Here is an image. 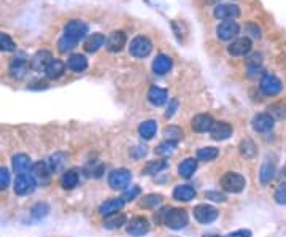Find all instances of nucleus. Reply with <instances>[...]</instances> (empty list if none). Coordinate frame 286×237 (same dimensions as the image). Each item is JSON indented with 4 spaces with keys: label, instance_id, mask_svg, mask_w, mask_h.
<instances>
[{
    "label": "nucleus",
    "instance_id": "nucleus-1",
    "mask_svg": "<svg viewBox=\"0 0 286 237\" xmlns=\"http://www.w3.org/2000/svg\"><path fill=\"white\" fill-rule=\"evenodd\" d=\"M245 186H246L245 177L237 174V172H228L221 177V188L228 193L238 194V193L243 191Z\"/></svg>",
    "mask_w": 286,
    "mask_h": 237
},
{
    "label": "nucleus",
    "instance_id": "nucleus-2",
    "mask_svg": "<svg viewBox=\"0 0 286 237\" xmlns=\"http://www.w3.org/2000/svg\"><path fill=\"white\" fill-rule=\"evenodd\" d=\"M188 221H189V217L185 209H169L165 213V218H164L165 226L173 231L186 228Z\"/></svg>",
    "mask_w": 286,
    "mask_h": 237
},
{
    "label": "nucleus",
    "instance_id": "nucleus-3",
    "mask_svg": "<svg viewBox=\"0 0 286 237\" xmlns=\"http://www.w3.org/2000/svg\"><path fill=\"white\" fill-rule=\"evenodd\" d=\"M151 51H153V43L148 37H145V35H137V37L130 42L129 53L137 59H143V57L150 56Z\"/></svg>",
    "mask_w": 286,
    "mask_h": 237
},
{
    "label": "nucleus",
    "instance_id": "nucleus-4",
    "mask_svg": "<svg viewBox=\"0 0 286 237\" xmlns=\"http://www.w3.org/2000/svg\"><path fill=\"white\" fill-rule=\"evenodd\" d=\"M88 32H89L88 24H86V22L80 21V19L68 21L65 24V27H64V35H67V37H70V39H74L78 43L86 37Z\"/></svg>",
    "mask_w": 286,
    "mask_h": 237
},
{
    "label": "nucleus",
    "instance_id": "nucleus-5",
    "mask_svg": "<svg viewBox=\"0 0 286 237\" xmlns=\"http://www.w3.org/2000/svg\"><path fill=\"white\" fill-rule=\"evenodd\" d=\"M259 89L262 91V94H266V96H277L283 89V83L275 75L264 74L259 81Z\"/></svg>",
    "mask_w": 286,
    "mask_h": 237
},
{
    "label": "nucleus",
    "instance_id": "nucleus-6",
    "mask_svg": "<svg viewBox=\"0 0 286 237\" xmlns=\"http://www.w3.org/2000/svg\"><path fill=\"white\" fill-rule=\"evenodd\" d=\"M132 180V174L127 169H115L109 175V185L113 189H126Z\"/></svg>",
    "mask_w": 286,
    "mask_h": 237
},
{
    "label": "nucleus",
    "instance_id": "nucleus-7",
    "mask_svg": "<svg viewBox=\"0 0 286 237\" xmlns=\"http://www.w3.org/2000/svg\"><path fill=\"white\" fill-rule=\"evenodd\" d=\"M220 212L213 206L208 204H199L194 207V218L202 224H210L218 218Z\"/></svg>",
    "mask_w": 286,
    "mask_h": 237
},
{
    "label": "nucleus",
    "instance_id": "nucleus-8",
    "mask_svg": "<svg viewBox=\"0 0 286 237\" xmlns=\"http://www.w3.org/2000/svg\"><path fill=\"white\" fill-rule=\"evenodd\" d=\"M151 224L148 221V218L145 217H134L127 223V234H130L132 237H143L145 234L150 232Z\"/></svg>",
    "mask_w": 286,
    "mask_h": 237
},
{
    "label": "nucleus",
    "instance_id": "nucleus-9",
    "mask_svg": "<svg viewBox=\"0 0 286 237\" xmlns=\"http://www.w3.org/2000/svg\"><path fill=\"white\" fill-rule=\"evenodd\" d=\"M35 186V179L30 175V174H22V175H18L16 180H15V193L19 194V196H26V194H30L33 193Z\"/></svg>",
    "mask_w": 286,
    "mask_h": 237
},
{
    "label": "nucleus",
    "instance_id": "nucleus-10",
    "mask_svg": "<svg viewBox=\"0 0 286 237\" xmlns=\"http://www.w3.org/2000/svg\"><path fill=\"white\" fill-rule=\"evenodd\" d=\"M213 15L217 19L223 21H234L235 18L240 16V8L234 4H220L214 7Z\"/></svg>",
    "mask_w": 286,
    "mask_h": 237
},
{
    "label": "nucleus",
    "instance_id": "nucleus-11",
    "mask_svg": "<svg viewBox=\"0 0 286 237\" xmlns=\"http://www.w3.org/2000/svg\"><path fill=\"white\" fill-rule=\"evenodd\" d=\"M127 37L124 30H113L105 40V46L110 53H119L126 46Z\"/></svg>",
    "mask_w": 286,
    "mask_h": 237
},
{
    "label": "nucleus",
    "instance_id": "nucleus-12",
    "mask_svg": "<svg viewBox=\"0 0 286 237\" xmlns=\"http://www.w3.org/2000/svg\"><path fill=\"white\" fill-rule=\"evenodd\" d=\"M29 61H27V57H24V56H16L13 61L10 62V67H8V72L10 75L16 78V80H21L26 77V74L29 72Z\"/></svg>",
    "mask_w": 286,
    "mask_h": 237
},
{
    "label": "nucleus",
    "instance_id": "nucleus-13",
    "mask_svg": "<svg viewBox=\"0 0 286 237\" xmlns=\"http://www.w3.org/2000/svg\"><path fill=\"white\" fill-rule=\"evenodd\" d=\"M238 32H240V26H238L235 21H223L221 24L217 27L218 39L224 40V42L235 39L238 35Z\"/></svg>",
    "mask_w": 286,
    "mask_h": 237
},
{
    "label": "nucleus",
    "instance_id": "nucleus-14",
    "mask_svg": "<svg viewBox=\"0 0 286 237\" xmlns=\"http://www.w3.org/2000/svg\"><path fill=\"white\" fill-rule=\"evenodd\" d=\"M51 59H53V54L51 51H48V50H40L35 53L32 57H30V69L32 70H37V72H45V69L46 65L51 62Z\"/></svg>",
    "mask_w": 286,
    "mask_h": 237
},
{
    "label": "nucleus",
    "instance_id": "nucleus-15",
    "mask_svg": "<svg viewBox=\"0 0 286 237\" xmlns=\"http://www.w3.org/2000/svg\"><path fill=\"white\" fill-rule=\"evenodd\" d=\"M252 40L248 37H240V39H235L231 45H229V54L232 56H246L249 51H252Z\"/></svg>",
    "mask_w": 286,
    "mask_h": 237
},
{
    "label": "nucleus",
    "instance_id": "nucleus-16",
    "mask_svg": "<svg viewBox=\"0 0 286 237\" xmlns=\"http://www.w3.org/2000/svg\"><path fill=\"white\" fill-rule=\"evenodd\" d=\"M252 126L256 132L264 134V132H269L273 129V120L267 113H258L252 120Z\"/></svg>",
    "mask_w": 286,
    "mask_h": 237
},
{
    "label": "nucleus",
    "instance_id": "nucleus-17",
    "mask_svg": "<svg viewBox=\"0 0 286 237\" xmlns=\"http://www.w3.org/2000/svg\"><path fill=\"white\" fill-rule=\"evenodd\" d=\"M213 118L207 113H200L196 115L193 118V121H191V126H193V131L194 132H210V129L213 126Z\"/></svg>",
    "mask_w": 286,
    "mask_h": 237
},
{
    "label": "nucleus",
    "instance_id": "nucleus-18",
    "mask_svg": "<svg viewBox=\"0 0 286 237\" xmlns=\"http://www.w3.org/2000/svg\"><path fill=\"white\" fill-rule=\"evenodd\" d=\"M210 136L214 140H226L232 136V126L229 123L224 121H214L211 129H210Z\"/></svg>",
    "mask_w": 286,
    "mask_h": 237
},
{
    "label": "nucleus",
    "instance_id": "nucleus-19",
    "mask_svg": "<svg viewBox=\"0 0 286 237\" xmlns=\"http://www.w3.org/2000/svg\"><path fill=\"white\" fill-rule=\"evenodd\" d=\"M30 172H32L30 175L35 179V182H42V183H46L51 177V169H50V165H48V162H45V161L35 162L32 165Z\"/></svg>",
    "mask_w": 286,
    "mask_h": 237
},
{
    "label": "nucleus",
    "instance_id": "nucleus-20",
    "mask_svg": "<svg viewBox=\"0 0 286 237\" xmlns=\"http://www.w3.org/2000/svg\"><path fill=\"white\" fill-rule=\"evenodd\" d=\"M124 200L123 197H113V199H109L105 200V202L99 207V213L102 217H109V215H113V213L119 212L123 207H124Z\"/></svg>",
    "mask_w": 286,
    "mask_h": 237
},
{
    "label": "nucleus",
    "instance_id": "nucleus-21",
    "mask_svg": "<svg viewBox=\"0 0 286 237\" xmlns=\"http://www.w3.org/2000/svg\"><path fill=\"white\" fill-rule=\"evenodd\" d=\"M172 69V57L167 54H158L153 61V72L156 75H165Z\"/></svg>",
    "mask_w": 286,
    "mask_h": 237
},
{
    "label": "nucleus",
    "instance_id": "nucleus-22",
    "mask_svg": "<svg viewBox=\"0 0 286 237\" xmlns=\"http://www.w3.org/2000/svg\"><path fill=\"white\" fill-rule=\"evenodd\" d=\"M32 159L24 155V153H19V155H15L13 156V169L18 175H22V174H29L32 171Z\"/></svg>",
    "mask_w": 286,
    "mask_h": 237
},
{
    "label": "nucleus",
    "instance_id": "nucleus-23",
    "mask_svg": "<svg viewBox=\"0 0 286 237\" xmlns=\"http://www.w3.org/2000/svg\"><path fill=\"white\" fill-rule=\"evenodd\" d=\"M65 72V64L61 61V59H51V62L46 65L45 69V75L48 80H57L61 78Z\"/></svg>",
    "mask_w": 286,
    "mask_h": 237
},
{
    "label": "nucleus",
    "instance_id": "nucleus-24",
    "mask_svg": "<svg viewBox=\"0 0 286 237\" xmlns=\"http://www.w3.org/2000/svg\"><path fill=\"white\" fill-rule=\"evenodd\" d=\"M65 67L68 70H72V72H77V74L85 72V70L88 69V59L83 56V54H72L68 57Z\"/></svg>",
    "mask_w": 286,
    "mask_h": 237
},
{
    "label": "nucleus",
    "instance_id": "nucleus-25",
    "mask_svg": "<svg viewBox=\"0 0 286 237\" xmlns=\"http://www.w3.org/2000/svg\"><path fill=\"white\" fill-rule=\"evenodd\" d=\"M275 177V162L270 161L269 158L264 161V164L261 165V172H259V180L262 185H267L273 180Z\"/></svg>",
    "mask_w": 286,
    "mask_h": 237
},
{
    "label": "nucleus",
    "instance_id": "nucleus-26",
    "mask_svg": "<svg viewBox=\"0 0 286 237\" xmlns=\"http://www.w3.org/2000/svg\"><path fill=\"white\" fill-rule=\"evenodd\" d=\"M173 197L182 202H189L191 199L196 197V189L191 185H178L173 189Z\"/></svg>",
    "mask_w": 286,
    "mask_h": 237
},
{
    "label": "nucleus",
    "instance_id": "nucleus-27",
    "mask_svg": "<svg viewBox=\"0 0 286 237\" xmlns=\"http://www.w3.org/2000/svg\"><path fill=\"white\" fill-rule=\"evenodd\" d=\"M105 35L103 33H100V32H95V33H92L91 37L85 42V50H86V53H97L102 46L105 45Z\"/></svg>",
    "mask_w": 286,
    "mask_h": 237
},
{
    "label": "nucleus",
    "instance_id": "nucleus-28",
    "mask_svg": "<svg viewBox=\"0 0 286 237\" xmlns=\"http://www.w3.org/2000/svg\"><path fill=\"white\" fill-rule=\"evenodd\" d=\"M167 99H169V94H167L165 89L162 88H158V86H153L150 91H148V100L151 105L154 107H161L167 102Z\"/></svg>",
    "mask_w": 286,
    "mask_h": 237
},
{
    "label": "nucleus",
    "instance_id": "nucleus-29",
    "mask_svg": "<svg viewBox=\"0 0 286 237\" xmlns=\"http://www.w3.org/2000/svg\"><path fill=\"white\" fill-rule=\"evenodd\" d=\"M126 221H127V217L124 215V213L116 212V213H113V215L105 217L103 228H106V229H118V228L124 226Z\"/></svg>",
    "mask_w": 286,
    "mask_h": 237
},
{
    "label": "nucleus",
    "instance_id": "nucleus-30",
    "mask_svg": "<svg viewBox=\"0 0 286 237\" xmlns=\"http://www.w3.org/2000/svg\"><path fill=\"white\" fill-rule=\"evenodd\" d=\"M156 131H158V123L154 120L143 121L138 126V134L143 140H151L154 136H156Z\"/></svg>",
    "mask_w": 286,
    "mask_h": 237
},
{
    "label": "nucleus",
    "instance_id": "nucleus-31",
    "mask_svg": "<svg viewBox=\"0 0 286 237\" xmlns=\"http://www.w3.org/2000/svg\"><path fill=\"white\" fill-rule=\"evenodd\" d=\"M267 115H270V118H272L273 121H283V120H286V104L275 102V104L269 105Z\"/></svg>",
    "mask_w": 286,
    "mask_h": 237
},
{
    "label": "nucleus",
    "instance_id": "nucleus-32",
    "mask_svg": "<svg viewBox=\"0 0 286 237\" xmlns=\"http://www.w3.org/2000/svg\"><path fill=\"white\" fill-rule=\"evenodd\" d=\"M196 171H197V159H194V158L185 159L180 164V167H178V174H180L183 179H191Z\"/></svg>",
    "mask_w": 286,
    "mask_h": 237
},
{
    "label": "nucleus",
    "instance_id": "nucleus-33",
    "mask_svg": "<svg viewBox=\"0 0 286 237\" xmlns=\"http://www.w3.org/2000/svg\"><path fill=\"white\" fill-rule=\"evenodd\" d=\"M80 182V175L75 169H70V171H65L62 179H61V185L64 189H74Z\"/></svg>",
    "mask_w": 286,
    "mask_h": 237
},
{
    "label": "nucleus",
    "instance_id": "nucleus-34",
    "mask_svg": "<svg viewBox=\"0 0 286 237\" xmlns=\"http://www.w3.org/2000/svg\"><path fill=\"white\" fill-rule=\"evenodd\" d=\"M167 165H169V161H164V159H156V161H150L145 167H143V174L145 175H156L161 171L167 169Z\"/></svg>",
    "mask_w": 286,
    "mask_h": 237
},
{
    "label": "nucleus",
    "instance_id": "nucleus-35",
    "mask_svg": "<svg viewBox=\"0 0 286 237\" xmlns=\"http://www.w3.org/2000/svg\"><path fill=\"white\" fill-rule=\"evenodd\" d=\"M238 150H240V155L243 158H248V159H252L256 156V153H258V148L255 145V142L253 140H249V139H245L240 142V145H238Z\"/></svg>",
    "mask_w": 286,
    "mask_h": 237
},
{
    "label": "nucleus",
    "instance_id": "nucleus-36",
    "mask_svg": "<svg viewBox=\"0 0 286 237\" xmlns=\"http://www.w3.org/2000/svg\"><path fill=\"white\" fill-rule=\"evenodd\" d=\"M67 161V155L65 153H54V155L48 161V165H50L51 172H59L64 169V164Z\"/></svg>",
    "mask_w": 286,
    "mask_h": 237
},
{
    "label": "nucleus",
    "instance_id": "nucleus-37",
    "mask_svg": "<svg viewBox=\"0 0 286 237\" xmlns=\"http://www.w3.org/2000/svg\"><path fill=\"white\" fill-rule=\"evenodd\" d=\"M164 137H165V140L178 144V142L183 139V129L178 126H167L164 129Z\"/></svg>",
    "mask_w": 286,
    "mask_h": 237
},
{
    "label": "nucleus",
    "instance_id": "nucleus-38",
    "mask_svg": "<svg viewBox=\"0 0 286 237\" xmlns=\"http://www.w3.org/2000/svg\"><path fill=\"white\" fill-rule=\"evenodd\" d=\"M218 155H220L218 148H214V147H205V148H200V150L197 151V159H199V161H204V162H208V161L217 159Z\"/></svg>",
    "mask_w": 286,
    "mask_h": 237
},
{
    "label": "nucleus",
    "instance_id": "nucleus-39",
    "mask_svg": "<svg viewBox=\"0 0 286 237\" xmlns=\"http://www.w3.org/2000/svg\"><path fill=\"white\" fill-rule=\"evenodd\" d=\"M162 194H148L141 199V207L143 209H156L162 204Z\"/></svg>",
    "mask_w": 286,
    "mask_h": 237
},
{
    "label": "nucleus",
    "instance_id": "nucleus-40",
    "mask_svg": "<svg viewBox=\"0 0 286 237\" xmlns=\"http://www.w3.org/2000/svg\"><path fill=\"white\" fill-rule=\"evenodd\" d=\"M48 213H50V206H48L46 202H37L32 209H30V215L33 220H42L45 218Z\"/></svg>",
    "mask_w": 286,
    "mask_h": 237
},
{
    "label": "nucleus",
    "instance_id": "nucleus-41",
    "mask_svg": "<svg viewBox=\"0 0 286 237\" xmlns=\"http://www.w3.org/2000/svg\"><path fill=\"white\" fill-rule=\"evenodd\" d=\"M77 45H78V42L67 37V35H62V37L57 40V48H59V51H61V53H68L72 50H75Z\"/></svg>",
    "mask_w": 286,
    "mask_h": 237
},
{
    "label": "nucleus",
    "instance_id": "nucleus-42",
    "mask_svg": "<svg viewBox=\"0 0 286 237\" xmlns=\"http://www.w3.org/2000/svg\"><path fill=\"white\" fill-rule=\"evenodd\" d=\"M16 50V43L15 40L10 37L8 33L5 32H0V51H7V53H11Z\"/></svg>",
    "mask_w": 286,
    "mask_h": 237
},
{
    "label": "nucleus",
    "instance_id": "nucleus-43",
    "mask_svg": "<svg viewBox=\"0 0 286 237\" xmlns=\"http://www.w3.org/2000/svg\"><path fill=\"white\" fill-rule=\"evenodd\" d=\"M175 148H176V144H173V142H169V140H164V142H161V144L158 145L156 153H158V155H161V156H169V155H172V153L175 151Z\"/></svg>",
    "mask_w": 286,
    "mask_h": 237
},
{
    "label": "nucleus",
    "instance_id": "nucleus-44",
    "mask_svg": "<svg viewBox=\"0 0 286 237\" xmlns=\"http://www.w3.org/2000/svg\"><path fill=\"white\" fill-rule=\"evenodd\" d=\"M273 197H275L277 204L286 206V183L278 185V188L275 189V194H273Z\"/></svg>",
    "mask_w": 286,
    "mask_h": 237
},
{
    "label": "nucleus",
    "instance_id": "nucleus-45",
    "mask_svg": "<svg viewBox=\"0 0 286 237\" xmlns=\"http://www.w3.org/2000/svg\"><path fill=\"white\" fill-rule=\"evenodd\" d=\"M245 30L252 39H261V29L258 27V24H255V22H248V24L245 26Z\"/></svg>",
    "mask_w": 286,
    "mask_h": 237
},
{
    "label": "nucleus",
    "instance_id": "nucleus-46",
    "mask_svg": "<svg viewBox=\"0 0 286 237\" xmlns=\"http://www.w3.org/2000/svg\"><path fill=\"white\" fill-rule=\"evenodd\" d=\"M138 194H140V188L138 186H132L130 189H126V191H124L123 200H124V202H130V200H134Z\"/></svg>",
    "mask_w": 286,
    "mask_h": 237
},
{
    "label": "nucleus",
    "instance_id": "nucleus-47",
    "mask_svg": "<svg viewBox=\"0 0 286 237\" xmlns=\"http://www.w3.org/2000/svg\"><path fill=\"white\" fill-rule=\"evenodd\" d=\"M10 185V172L5 167H0V191L7 189Z\"/></svg>",
    "mask_w": 286,
    "mask_h": 237
},
{
    "label": "nucleus",
    "instance_id": "nucleus-48",
    "mask_svg": "<svg viewBox=\"0 0 286 237\" xmlns=\"http://www.w3.org/2000/svg\"><path fill=\"white\" fill-rule=\"evenodd\" d=\"M205 197L213 200V202H226V199H228V197H226V194H223L220 191H207Z\"/></svg>",
    "mask_w": 286,
    "mask_h": 237
},
{
    "label": "nucleus",
    "instance_id": "nucleus-49",
    "mask_svg": "<svg viewBox=\"0 0 286 237\" xmlns=\"http://www.w3.org/2000/svg\"><path fill=\"white\" fill-rule=\"evenodd\" d=\"M147 153H148L147 147H135V148H132V151H130V155H132L135 159H140L143 156H147Z\"/></svg>",
    "mask_w": 286,
    "mask_h": 237
},
{
    "label": "nucleus",
    "instance_id": "nucleus-50",
    "mask_svg": "<svg viewBox=\"0 0 286 237\" xmlns=\"http://www.w3.org/2000/svg\"><path fill=\"white\" fill-rule=\"evenodd\" d=\"M224 237H252V231L249 229H237L234 232H229L228 235Z\"/></svg>",
    "mask_w": 286,
    "mask_h": 237
},
{
    "label": "nucleus",
    "instance_id": "nucleus-51",
    "mask_svg": "<svg viewBox=\"0 0 286 237\" xmlns=\"http://www.w3.org/2000/svg\"><path fill=\"white\" fill-rule=\"evenodd\" d=\"M256 75H264V70H262L259 65H249L248 67V77H252V78H255Z\"/></svg>",
    "mask_w": 286,
    "mask_h": 237
},
{
    "label": "nucleus",
    "instance_id": "nucleus-52",
    "mask_svg": "<svg viewBox=\"0 0 286 237\" xmlns=\"http://www.w3.org/2000/svg\"><path fill=\"white\" fill-rule=\"evenodd\" d=\"M176 109H178V102L173 99V100L170 102V105H169V109H167V112H165V116H167V118H172V116L175 115Z\"/></svg>",
    "mask_w": 286,
    "mask_h": 237
},
{
    "label": "nucleus",
    "instance_id": "nucleus-53",
    "mask_svg": "<svg viewBox=\"0 0 286 237\" xmlns=\"http://www.w3.org/2000/svg\"><path fill=\"white\" fill-rule=\"evenodd\" d=\"M204 237H221V235H204Z\"/></svg>",
    "mask_w": 286,
    "mask_h": 237
},
{
    "label": "nucleus",
    "instance_id": "nucleus-54",
    "mask_svg": "<svg viewBox=\"0 0 286 237\" xmlns=\"http://www.w3.org/2000/svg\"><path fill=\"white\" fill-rule=\"evenodd\" d=\"M283 175H286V165H284V167H283Z\"/></svg>",
    "mask_w": 286,
    "mask_h": 237
}]
</instances>
